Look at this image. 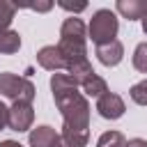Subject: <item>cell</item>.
I'll return each instance as SVG.
<instances>
[{
  "instance_id": "6da1fadb",
  "label": "cell",
  "mask_w": 147,
  "mask_h": 147,
  "mask_svg": "<svg viewBox=\"0 0 147 147\" xmlns=\"http://www.w3.org/2000/svg\"><path fill=\"white\" fill-rule=\"evenodd\" d=\"M51 92L57 110L62 113V133L90 136V103L76 80L69 74L57 71L51 76Z\"/></svg>"
},
{
  "instance_id": "7a4b0ae2",
  "label": "cell",
  "mask_w": 147,
  "mask_h": 147,
  "mask_svg": "<svg viewBox=\"0 0 147 147\" xmlns=\"http://www.w3.org/2000/svg\"><path fill=\"white\" fill-rule=\"evenodd\" d=\"M57 48L64 57V69L74 80L94 71L87 60V28L80 18H76V16L64 18V23L60 28Z\"/></svg>"
},
{
  "instance_id": "3957f363",
  "label": "cell",
  "mask_w": 147,
  "mask_h": 147,
  "mask_svg": "<svg viewBox=\"0 0 147 147\" xmlns=\"http://www.w3.org/2000/svg\"><path fill=\"white\" fill-rule=\"evenodd\" d=\"M117 28H119V23H117L115 11H110V9H96L92 14L90 25H87V37L92 39V44L103 46V44L115 41Z\"/></svg>"
},
{
  "instance_id": "277c9868",
  "label": "cell",
  "mask_w": 147,
  "mask_h": 147,
  "mask_svg": "<svg viewBox=\"0 0 147 147\" xmlns=\"http://www.w3.org/2000/svg\"><path fill=\"white\" fill-rule=\"evenodd\" d=\"M0 94L11 99L14 103L16 101H25V103H32L37 90L32 85L30 78H23V76H16L11 71H2L0 74Z\"/></svg>"
},
{
  "instance_id": "5b68a950",
  "label": "cell",
  "mask_w": 147,
  "mask_h": 147,
  "mask_svg": "<svg viewBox=\"0 0 147 147\" xmlns=\"http://www.w3.org/2000/svg\"><path fill=\"white\" fill-rule=\"evenodd\" d=\"M32 122H34L32 103H25V101L11 103V108H9V122H7V126H9L11 131L23 133V131H28V129L32 126Z\"/></svg>"
},
{
  "instance_id": "8992f818",
  "label": "cell",
  "mask_w": 147,
  "mask_h": 147,
  "mask_svg": "<svg viewBox=\"0 0 147 147\" xmlns=\"http://www.w3.org/2000/svg\"><path fill=\"white\" fill-rule=\"evenodd\" d=\"M96 110H99V115L103 119H119L124 115L126 106H124V99L119 94H115V92L108 90L106 94H101L96 99Z\"/></svg>"
},
{
  "instance_id": "52a82bcc",
  "label": "cell",
  "mask_w": 147,
  "mask_h": 147,
  "mask_svg": "<svg viewBox=\"0 0 147 147\" xmlns=\"http://www.w3.org/2000/svg\"><path fill=\"white\" fill-rule=\"evenodd\" d=\"M37 62H39L41 69L53 71V74H57V71L64 69V57H62V53H60L57 46H44V48H39Z\"/></svg>"
},
{
  "instance_id": "ba28073f",
  "label": "cell",
  "mask_w": 147,
  "mask_h": 147,
  "mask_svg": "<svg viewBox=\"0 0 147 147\" xmlns=\"http://www.w3.org/2000/svg\"><path fill=\"white\" fill-rule=\"evenodd\" d=\"M57 140H60V133L48 124H41L37 129H32L30 136H28L30 147H57Z\"/></svg>"
},
{
  "instance_id": "9c48e42d",
  "label": "cell",
  "mask_w": 147,
  "mask_h": 147,
  "mask_svg": "<svg viewBox=\"0 0 147 147\" xmlns=\"http://www.w3.org/2000/svg\"><path fill=\"white\" fill-rule=\"evenodd\" d=\"M96 57L103 67H117L124 57V46L122 41H110V44H103V46H96Z\"/></svg>"
},
{
  "instance_id": "30bf717a",
  "label": "cell",
  "mask_w": 147,
  "mask_h": 147,
  "mask_svg": "<svg viewBox=\"0 0 147 147\" xmlns=\"http://www.w3.org/2000/svg\"><path fill=\"white\" fill-rule=\"evenodd\" d=\"M76 85H78V90H83V94L94 96V99H99L101 94H106V92H108L106 80H103L96 71H92V74H87V76H83V78H78V80H76Z\"/></svg>"
},
{
  "instance_id": "8fae6325",
  "label": "cell",
  "mask_w": 147,
  "mask_h": 147,
  "mask_svg": "<svg viewBox=\"0 0 147 147\" xmlns=\"http://www.w3.org/2000/svg\"><path fill=\"white\" fill-rule=\"evenodd\" d=\"M117 11L126 21H140L147 11V0H117Z\"/></svg>"
},
{
  "instance_id": "7c38bea8",
  "label": "cell",
  "mask_w": 147,
  "mask_h": 147,
  "mask_svg": "<svg viewBox=\"0 0 147 147\" xmlns=\"http://www.w3.org/2000/svg\"><path fill=\"white\" fill-rule=\"evenodd\" d=\"M21 48V34L16 30H5L0 32V53L5 55H11Z\"/></svg>"
},
{
  "instance_id": "4fadbf2b",
  "label": "cell",
  "mask_w": 147,
  "mask_h": 147,
  "mask_svg": "<svg viewBox=\"0 0 147 147\" xmlns=\"http://www.w3.org/2000/svg\"><path fill=\"white\" fill-rule=\"evenodd\" d=\"M124 142H126V138L122 131H106L99 136L96 147H124Z\"/></svg>"
},
{
  "instance_id": "5bb4252c",
  "label": "cell",
  "mask_w": 147,
  "mask_h": 147,
  "mask_svg": "<svg viewBox=\"0 0 147 147\" xmlns=\"http://www.w3.org/2000/svg\"><path fill=\"white\" fill-rule=\"evenodd\" d=\"M14 16H16V5L7 2V0H0V32L9 30V23L14 21Z\"/></svg>"
},
{
  "instance_id": "9a60e30c",
  "label": "cell",
  "mask_w": 147,
  "mask_h": 147,
  "mask_svg": "<svg viewBox=\"0 0 147 147\" xmlns=\"http://www.w3.org/2000/svg\"><path fill=\"white\" fill-rule=\"evenodd\" d=\"M87 140H90V136H80V133H62V131H60L57 147H85Z\"/></svg>"
},
{
  "instance_id": "2e32d148",
  "label": "cell",
  "mask_w": 147,
  "mask_h": 147,
  "mask_svg": "<svg viewBox=\"0 0 147 147\" xmlns=\"http://www.w3.org/2000/svg\"><path fill=\"white\" fill-rule=\"evenodd\" d=\"M131 62H133V67H136L140 74H147V41H142V44L136 46Z\"/></svg>"
},
{
  "instance_id": "e0dca14e",
  "label": "cell",
  "mask_w": 147,
  "mask_h": 147,
  "mask_svg": "<svg viewBox=\"0 0 147 147\" xmlns=\"http://www.w3.org/2000/svg\"><path fill=\"white\" fill-rule=\"evenodd\" d=\"M129 94H131V101H133V103L147 106V78L140 80V83H136V85L129 90Z\"/></svg>"
},
{
  "instance_id": "ac0fdd59",
  "label": "cell",
  "mask_w": 147,
  "mask_h": 147,
  "mask_svg": "<svg viewBox=\"0 0 147 147\" xmlns=\"http://www.w3.org/2000/svg\"><path fill=\"white\" fill-rule=\"evenodd\" d=\"M62 9H67V11H83V9H87V5L85 2H80V5H71V2H64V0H60L57 2Z\"/></svg>"
},
{
  "instance_id": "d6986e66",
  "label": "cell",
  "mask_w": 147,
  "mask_h": 147,
  "mask_svg": "<svg viewBox=\"0 0 147 147\" xmlns=\"http://www.w3.org/2000/svg\"><path fill=\"white\" fill-rule=\"evenodd\" d=\"M7 122H9V108L0 101V131L7 129Z\"/></svg>"
},
{
  "instance_id": "ffe728a7",
  "label": "cell",
  "mask_w": 147,
  "mask_h": 147,
  "mask_svg": "<svg viewBox=\"0 0 147 147\" xmlns=\"http://www.w3.org/2000/svg\"><path fill=\"white\" fill-rule=\"evenodd\" d=\"M23 7H30V9H34V11H48V9L53 7V2H28V5H23Z\"/></svg>"
},
{
  "instance_id": "44dd1931",
  "label": "cell",
  "mask_w": 147,
  "mask_h": 147,
  "mask_svg": "<svg viewBox=\"0 0 147 147\" xmlns=\"http://www.w3.org/2000/svg\"><path fill=\"white\" fill-rule=\"evenodd\" d=\"M124 147H147V140H142V138H131V140L124 142Z\"/></svg>"
},
{
  "instance_id": "7402d4cb",
  "label": "cell",
  "mask_w": 147,
  "mask_h": 147,
  "mask_svg": "<svg viewBox=\"0 0 147 147\" xmlns=\"http://www.w3.org/2000/svg\"><path fill=\"white\" fill-rule=\"evenodd\" d=\"M0 147H23L21 142H16V140H2L0 142Z\"/></svg>"
},
{
  "instance_id": "603a6c76",
  "label": "cell",
  "mask_w": 147,
  "mask_h": 147,
  "mask_svg": "<svg viewBox=\"0 0 147 147\" xmlns=\"http://www.w3.org/2000/svg\"><path fill=\"white\" fill-rule=\"evenodd\" d=\"M140 21H142V32H145V34H147V11H145V16H142V18H140Z\"/></svg>"
}]
</instances>
